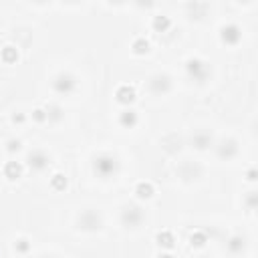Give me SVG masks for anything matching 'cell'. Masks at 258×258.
I'll use <instances>...</instances> for the list:
<instances>
[{
	"label": "cell",
	"mask_w": 258,
	"mask_h": 258,
	"mask_svg": "<svg viewBox=\"0 0 258 258\" xmlns=\"http://www.w3.org/2000/svg\"><path fill=\"white\" fill-rule=\"evenodd\" d=\"M15 250H16L18 254H27V252L30 250V242H29V238H18V240L15 242Z\"/></svg>",
	"instance_id": "24"
},
{
	"label": "cell",
	"mask_w": 258,
	"mask_h": 258,
	"mask_svg": "<svg viewBox=\"0 0 258 258\" xmlns=\"http://www.w3.org/2000/svg\"><path fill=\"white\" fill-rule=\"evenodd\" d=\"M32 119L36 121V123H45V121H48V117H46V111H45L43 107L34 109V111H32Z\"/></svg>",
	"instance_id": "25"
},
{
	"label": "cell",
	"mask_w": 258,
	"mask_h": 258,
	"mask_svg": "<svg viewBox=\"0 0 258 258\" xmlns=\"http://www.w3.org/2000/svg\"><path fill=\"white\" fill-rule=\"evenodd\" d=\"M186 75L194 81V83H206L208 79H210V75H212V69H210V65L206 63V61H202V59H188L186 61Z\"/></svg>",
	"instance_id": "2"
},
{
	"label": "cell",
	"mask_w": 258,
	"mask_h": 258,
	"mask_svg": "<svg viewBox=\"0 0 258 258\" xmlns=\"http://www.w3.org/2000/svg\"><path fill=\"white\" fill-rule=\"evenodd\" d=\"M256 204H258V194H256V192H248V196H246V206H248V210H254Z\"/></svg>",
	"instance_id": "27"
},
{
	"label": "cell",
	"mask_w": 258,
	"mask_h": 258,
	"mask_svg": "<svg viewBox=\"0 0 258 258\" xmlns=\"http://www.w3.org/2000/svg\"><path fill=\"white\" fill-rule=\"evenodd\" d=\"M212 143H214V137L208 131H196L192 135V145L196 150H208Z\"/></svg>",
	"instance_id": "11"
},
{
	"label": "cell",
	"mask_w": 258,
	"mask_h": 258,
	"mask_svg": "<svg viewBox=\"0 0 258 258\" xmlns=\"http://www.w3.org/2000/svg\"><path fill=\"white\" fill-rule=\"evenodd\" d=\"M135 194H137V198H141V200H150L153 196V186L150 182H139L137 186H135Z\"/></svg>",
	"instance_id": "18"
},
{
	"label": "cell",
	"mask_w": 258,
	"mask_h": 258,
	"mask_svg": "<svg viewBox=\"0 0 258 258\" xmlns=\"http://www.w3.org/2000/svg\"><path fill=\"white\" fill-rule=\"evenodd\" d=\"M119 169H121V164H119L117 155H113V153L103 152V153H97L93 157V171L101 180H109V178L117 176Z\"/></svg>",
	"instance_id": "1"
},
{
	"label": "cell",
	"mask_w": 258,
	"mask_h": 258,
	"mask_svg": "<svg viewBox=\"0 0 258 258\" xmlns=\"http://www.w3.org/2000/svg\"><path fill=\"white\" fill-rule=\"evenodd\" d=\"M152 27H153V30H157V32H166V30L171 27V20H169V16L157 15V16H153Z\"/></svg>",
	"instance_id": "20"
},
{
	"label": "cell",
	"mask_w": 258,
	"mask_h": 258,
	"mask_svg": "<svg viewBox=\"0 0 258 258\" xmlns=\"http://www.w3.org/2000/svg\"><path fill=\"white\" fill-rule=\"evenodd\" d=\"M45 111H46V117H48V121H51V123H59V121H63V117H65L63 107L57 105V103L46 105V107H45Z\"/></svg>",
	"instance_id": "15"
},
{
	"label": "cell",
	"mask_w": 258,
	"mask_h": 258,
	"mask_svg": "<svg viewBox=\"0 0 258 258\" xmlns=\"http://www.w3.org/2000/svg\"><path fill=\"white\" fill-rule=\"evenodd\" d=\"M51 186H53V190H57V192H63V190L67 188V178H65L63 174H55V176L51 178Z\"/></svg>",
	"instance_id": "23"
},
{
	"label": "cell",
	"mask_w": 258,
	"mask_h": 258,
	"mask_svg": "<svg viewBox=\"0 0 258 258\" xmlns=\"http://www.w3.org/2000/svg\"><path fill=\"white\" fill-rule=\"evenodd\" d=\"M220 39H222L224 45L234 46V45H238L240 39H242V29L238 27L236 22H228V24H224V27L220 29Z\"/></svg>",
	"instance_id": "8"
},
{
	"label": "cell",
	"mask_w": 258,
	"mask_h": 258,
	"mask_svg": "<svg viewBox=\"0 0 258 258\" xmlns=\"http://www.w3.org/2000/svg\"><path fill=\"white\" fill-rule=\"evenodd\" d=\"M77 226L85 232H97V230H101L103 228V218L101 214L97 212V210H83L77 218Z\"/></svg>",
	"instance_id": "5"
},
{
	"label": "cell",
	"mask_w": 258,
	"mask_h": 258,
	"mask_svg": "<svg viewBox=\"0 0 258 258\" xmlns=\"http://www.w3.org/2000/svg\"><path fill=\"white\" fill-rule=\"evenodd\" d=\"M131 51L135 55H145L150 51V41H147L145 36H137V39H133V43H131Z\"/></svg>",
	"instance_id": "19"
},
{
	"label": "cell",
	"mask_w": 258,
	"mask_h": 258,
	"mask_svg": "<svg viewBox=\"0 0 258 258\" xmlns=\"http://www.w3.org/2000/svg\"><path fill=\"white\" fill-rule=\"evenodd\" d=\"M0 57H2V61H4V63H16V59H18V51H16V46H12V45H8V46H4L2 48V55H0Z\"/></svg>",
	"instance_id": "21"
},
{
	"label": "cell",
	"mask_w": 258,
	"mask_h": 258,
	"mask_svg": "<svg viewBox=\"0 0 258 258\" xmlns=\"http://www.w3.org/2000/svg\"><path fill=\"white\" fill-rule=\"evenodd\" d=\"M20 147H22L20 139H8V141H6V150H8L10 153H16V152H20Z\"/></svg>",
	"instance_id": "26"
},
{
	"label": "cell",
	"mask_w": 258,
	"mask_h": 258,
	"mask_svg": "<svg viewBox=\"0 0 258 258\" xmlns=\"http://www.w3.org/2000/svg\"><path fill=\"white\" fill-rule=\"evenodd\" d=\"M27 166L32 171H45L48 166H51V155H48L45 150H32L27 155Z\"/></svg>",
	"instance_id": "6"
},
{
	"label": "cell",
	"mask_w": 258,
	"mask_h": 258,
	"mask_svg": "<svg viewBox=\"0 0 258 258\" xmlns=\"http://www.w3.org/2000/svg\"><path fill=\"white\" fill-rule=\"evenodd\" d=\"M147 87H150V91L157 97H162L166 93H169L171 89V79L166 75V73H155L153 77H150V81H147Z\"/></svg>",
	"instance_id": "7"
},
{
	"label": "cell",
	"mask_w": 258,
	"mask_h": 258,
	"mask_svg": "<svg viewBox=\"0 0 258 258\" xmlns=\"http://www.w3.org/2000/svg\"><path fill=\"white\" fill-rule=\"evenodd\" d=\"M145 220V212L139 204H127L121 210V224L125 228H139Z\"/></svg>",
	"instance_id": "3"
},
{
	"label": "cell",
	"mask_w": 258,
	"mask_h": 258,
	"mask_svg": "<svg viewBox=\"0 0 258 258\" xmlns=\"http://www.w3.org/2000/svg\"><path fill=\"white\" fill-rule=\"evenodd\" d=\"M248 180H250V182L256 180V169H250V171H248Z\"/></svg>",
	"instance_id": "29"
},
{
	"label": "cell",
	"mask_w": 258,
	"mask_h": 258,
	"mask_svg": "<svg viewBox=\"0 0 258 258\" xmlns=\"http://www.w3.org/2000/svg\"><path fill=\"white\" fill-rule=\"evenodd\" d=\"M216 153L220 159H232L238 153V141L236 139H224L216 145Z\"/></svg>",
	"instance_id": "10"
},
{
	"label": "cell",
	"mask_w": 258,
	"mask_h": 258,
	"mask_svg": "<svg viewBox=\"0 0 258 258\" xmlns=\"http://www.w3.org/2000/svg\"><path fill=\"white\" fill-rule=\"evenodd\" d=\"M157 258H174V256H171V254H167V252H162V254H159Z\"/></svg>",
	"instance_id": "30"
},
{
	"label": "cell",
	"mask_w": 258,
	"mask_h": 258,
	"mask_svg": "<svg viewBox=\"0 0 258 258\" xmlns=\"http://www.w3.org/2000/svg\"><path fill=\"white\" fill-rule=\"evenodd\" d=\"M226 248H228L230 254H242L244 250H246V238L240 236V234L230 236L228 242H226Z\"/></svg>",
	"instance_id": "12"
},
{
	"label": "cell",
	"mask_w": 258,
	"mask_h": 258,
	"mask_svg": "<svg viewBox=\"0 0 258 258\" xmlns=\"http://www.w3.org/2000/svg\"><path fill=\"white\" fill-rule=\"evenodd\" d=\"M115 97L121 105H131L135 101V89L129 87V85H121V87H117V91H115Z\"/></svg>",
	"instance_id": "13"
},
{
	"label": "cell",
	"mask_w": 258,
	"mask_h": 258,
	"mask_svg": "<svg viewBox=\"0 0 258 258\" xmlns=\"http://www.w3.org/2000/svg\"><path fill=\"white\" fill-rule=\"evenodd\" d=\"M4 176L8 180H18L22 176V164L20 162H6V166H4Z\"/></svg>",
	"instance_id": "17"
},
{
	"label": "cell",
	"mask_w": 258,
	"mask_h": 258,
	"mask_svg": "<svg viewBox=\"0 0 258 258\" xmlns=\"http://www.w3.org/2000/svg\"><path fill=\"white\" fill-rule=\"evenodd\" d=\"M155 242L159 244L162 248H174V244H176V238L174 234H171L169 230H162V232H157V236H155Z\"/></svg>",
	"instance_id": "16"
},
{
	"label": "cell",
	"mask_w": 258,
	"mask_h": 258,
	"mask_svg": "<svg viewBox=\"0 0 258 258\" xmlns=\"http://www.w3.org/2000/svg\"><path fill=\"white\" fill-rule=\"evenodd\" d=\"M12 121H15V123H24V113H15L12 115Z\"/></svg>",
	"instance_id": "28"
},
{
	"label": "cell",
	"mask_w": 258,
	"mask_h": 258,
	"mask_svg": "<svg viewBox=\"0 0 258 258\" xmlns=\"http://www.w3.org/2000/svg\"><path fill=\"white\" fill-rule=\"evenodd\" d=\"M178 176L183 182H194V180L202 178V166L196 164V162H183L178 167Z\"/></svg>",
	"instance_id": "9"
},
{
	"label": "cell",
	"mask_w": 258,
	"mask_h": 258,
	"mask_svg": "<svg viewBox=\"0 0 258 258\" xmlns=\"http://www.w3.org/2000/svg\"><path fill=\"white\" fill-rule=\"evenodd\" d=\"M41 258H53V256H41Z\"/></svg>",
	"instance_id": "31"
},
{
	"label": "cell",
	"mask_w": 258,
	"mask_h": 258,
	"mask_svg": "<svg viewBox=\"0 0 258 258\" xmlns=\"http://www.w3.org/2000/svg\"><path fill=\"white\" fill-rule=\"evenodd\" d=\"M206 242H208V234L204 230H196L194 234L190 236V244H192V246H196V248H202Z\"/></svg>",
	"instance_id": "22"
},
{
	"label": "cell",
	"mask_w": 258,
	"mask_h": 258,
	"mask_svg": "<svg viewBox=\"0 0 258 258\" xmlns=\"http://www.w3.org/2000/svg\"><path fill=\"white\" fill-rule=\"evenodd\" d=\"M137 121H139L137 111H133V109H125V111L119 113V125H121V127L131 129V127L137 125Z\"/></svg>",
	"instance_id": "14"
},
{
	"label": "cell",
	"mask_w": 258,
	"mask_h": 258,
	"mask_svg": "<svg viewBox=\"0 0 258 258\" xmlns=\"http://www.w3.org/2000/svg\"><path fill=\"white\" fill-rule=\"evenodd\" d=\"M53 89L59 95L75 93L77 91V77L71 75V73H67V71H61V73H57L55 79H53Z\"/></svg>",
	"instance_id": "4"
}]
</instances>
